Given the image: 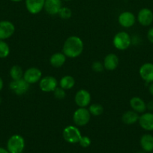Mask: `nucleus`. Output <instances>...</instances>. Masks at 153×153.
Here are the masks:
<instances>
[{
	"instance_id": "39",
	"label": "nucleus",
	"mask_w": 153,
	"mask_h": 153,
	"mask_svg": "<svg viewBox=\"0 0 153 153\" xmlns=\"http://www.w3.org/2000/svg\"><path fill=\"white\" fill-rule=\"evenodd\" d=\"M152 153H153V152H152Z\"/></svg>"
},
{
	"instance_id": "25",
	"label": "nucleus",
	"mask_w": 153,
	"mask_h": 153,
	"mask_svg": "<svg viewBox=\"0 0 153 153\" xmlns=\"http://www.w3.org/2000/svg\"><path fill=\"white\" fill-rule=\"evenodd\" d=\"M10 54V47L4 40H0V58H5Z\"/></svg>"
},
{
	"instance_id": "12",
	"label": "nucleus",
	"mask_w": 153,
	"mask_h": 153,
	"mask_svg": "<svg viewBox=\"0 0 153 153\" xmlns=\"http://www.w3.org/2000/svg\"><path fill=\"white\" fill-rule=\"evenodd\" d=\"M140 76L144 82L147 83L153 82V64L152 63H145L142 64L139 70Z\"/></svg>"
},
{
	"instance_id": "24",
	"label": "nucleus",
	"mask_w": 153,
	"mask_h": 153,
	"mask_svg": "<svg viewBox=\"0 0 153 153\" xmlns=\"http://www.w3.org/2000/svg\"><path fill=\"white\" fill-rule=\"evenodd\" d=\"M88 111L90 112L91 115H93V116H100L103 114L104 108L100 104L94 103L88 107Z\"/></svg>"
},
{
	"instance_id": "13",
	"label": "nucleus",
	"mask_w": 153,
	"mask_h": 153,
	"mask_svg": "<svg viewBox=\"0 0 153 153\" xmlns=\"http://www.w3.org/2000/svg\"><path fill=\"white\" fill-rule=\"evenodd\" d=\"M118 23L124 28H130L136 22V16L130 11H124L118 17Z\"/></svg>"
},
{
	"instance_id": "36",
	"label": "nucleus",
	"mask_w": 153,
	"mask_h": 153,
	"mask_svg": "<svg viewBox=\"0 0 153 153\" xmlns=\"http://www.w3.org/2000/svg\"><path fill=\"white\" fill-rule=\"evenodd\" d=\"M137 153H146V152L144 150L143 151H139Z\"/></svg>"
},
{
	"instance_id": "34",
	"label": "nucleus",
	"mask_w": 153,
	"mask_h": 153,
	"mask_svg": "<svg viewBox=\"0 0 153 153\" xmlns=\"http://www.w3.org/2000/svg\"><path fill=\"white\" fill-rule=\"evenodd\" d=\"M0 153H10L8 151V149H4V148L0 147Z\"/></svg>"
},
{
	"instance_id": "9",
	"label": "nucleus",
	"mask_w": 153,
	"mask_h": 153,
	"mask_svg": "<svg viewBox=\"0 0 153 153\" xmlns=\"http://www.w3.org/2000/svg\"><path fill=\"white\" fill-rule=\"evenodd\" d=\"M74 102L79 108H86L91 102V94L85 89H80L76 93Z\"/></svg>"
},
{
	"instance_id": "3",
	"label": "nucleus",
	"mask_w": 153,
	"mask_h": 153,
	"mask_svg": "<svg viewBox=\"0 0 153 153\" xmlns=\"http://www.w3.org/2000/svg\"><path fill=\"white\" fill-rule=\"evenodd\" d=\"M25 147V140L20 134H14L8 139L7 149L10 153H20Z\"/></svg>"
},
{
	"instance_id": "38",
	"label": "nucleus",
	"mask_w": 153,
	"mask_h": 153,
	"mask_svg": "<svg viewBox=\"0 0 153 153\" xmlns=\"http://www.w3.org/2000/svg\"><path fill=\"white\" fill-rule=\"evenodd\" d=\"M20 153H23V152H20Z\"/></svg>"
},
{
	"instance_id": "17",
	"label": "nucleus",
	"mask_w": 153,
	"mask_h": 153,
	"mask_svg": "<svg viewBox=\"0 0 153 153\" xmlns=\"http://www.w3.org/2000/svg\"><path fill=\"white\" fill-rule=\"evenodd\" d=\"M118 63H119V60H118V56L116 54L110 53L105 56L103 64L105 70L112 71L118 67Z\"/></svg>"
},
{
	"instance_id": "16",
	"label": "nucleus",
	"mask_w": 153,
	"mask_h": 153,
	"mask_svg": "<svg viewBox=\"0 0 153 153\" xmlns=\"http://www.w3.org/2000/svg\"><path fill=\"white\" fill-rule=\"evenodd\" d=\"M45 0H26V7L32 14H38L44 7Z\"/></svg>"
},
{
	"instance_id": "4",
	"label": "nucleus",
	"mask_w": 153,
	"mask_h": 153,
	"mask_svg": "<svg viewBox=\"0 0 153 153\" xmlns=\"http://www.w3.org/2000/svg\"><path fill=\"white\" fill-rule=\"evenodd\" d=\"M91 119V114L86 108H79L73 114V121L77 126H84L87 125Z\"/></svg>"
},
{
	"instance_id": "10",
	"label": "nucleus",
	"mask_w": 153,
	"mask_h": 153,
	"mask_svg": "<svg viewBox=\"0 0 153 153\" xmlns=\"http://www.w3.org/2000/svg\"><path fill=\"white\" fill-rule=\"evenodd\" d=\"M15 26L10 21H0V40H4L9 38L14 34Z\"/></svg>"
},
{
	"instance_id": "33",
	"label": "nucleus",
	"mask_w": 153,
	"mask_h": 153,
	"mask_svg": "<svg viewBox=\"0 0 153 153\" xmlns=\"http://www.w3.org/2000/svg\"><path fill=\"white\" fill-rule=\"evenodd\" d=\"M3 85H4V82H3L2 79V78L0 77V91H1L2 90Z\"/></svg>"
},
{
	"instance_id": "23",
	"label": "nucleus",
	"mask_w": 153,
	"mask_h": 153,
	"mask_svg": "<svg viewBox=\"0 0 153 153\" xmlns=\"http://www.w3.org/2000/svg\"><path fill=\"white\" fill-rule=\"evenodd\" d=\"M23 73L22 67H20L19 65L13 66L10 70V76L12 80H17V79H22Z\"/></svg>"
},
{
	"instance_id": "27",
	"label": "nucleus",
	"mask_w": 153,
	"mask_h": 153,
	"mask_svg": "<svg viewBox=\"0 0 153 153\" xmlns=\"http://www.w3.org/2000/svg\"><path fill=\"white\" fill-rule=\"evenodd\" d=\"M53 95L56 99L58 100H62L63 99L65 98L66 94H65V90L62 88L61 87H57L53 91Z\"/></svg>"
},
{
	"instance_id": "31",
	"label": "nucleus",
	"mask_w": 153,
	"mask_h": 153,
	"mask_svg": "<svg viewBox=\"0 0 153 153\" xmlns=\"http://www.w3.org/2000/svg\"><path fill=\"white\" fill-rule=\"evenodd\" d=\"M146 108L149 111H153V100L148 102L146 104Z\"/></svg>"
},
{
	"instance_id": "18",
	"label": "nucleus",
	"mask_w": 153,
	"mask_h": 153,
	"mask_svg": "<svg viewBox=\"0 0 153 153\" xmlns=\"http://www.w3.org/2000/svg\"><path fill=\"white\" fill-rule=\"evenodd\" d=\"M130 106L132 110L137 112L138 114H142L146 111V104L143 100L138 97H132L130 100Z\"/></svg>"
},
{
	"instance_id": "22",
	"label": "nucleus",
	"mask_w": 153,
	"mask_h": 153,
	"mask_svg": "<svg viewBox=\"0 0 153 153\" xmlns=\"http://www.w3.org/2000/svg\"><path fill=\"white\" fill-rule=\"evenodd\" d=\"M75 85V79L71 76H64L60 79L59 86L64 90L72 89Z\"/></svg>"
},
{
	"instance_id": "8",
	"label": "nucleus",
	"mask_w": 153,
	"mask_h": 153,
	"mask_svg": "<svg viewBox=\"0 0 153 153\" xmlns=\"http://www.w3.org/2000/svg\"><path fill=\"white\" fill-rule=\"evenodd\" d=\"M22 78L29 85H32L39 82L42 78V73L37 67H30L24 72Z\"/></svg>"
},
{
	"instance_id": "1",
	"label": "nucleus",
	"mask_w": 153,
	"mask_h": 153,
	"mask_svg": "<svg viewBox=\"0 0 153 153\" xmlns=\"http://www.w3.org/2000/svg\"><path fill=\"white\" fill-rule=\"evenodd\" d=\"M83 48L84 44L81 38L76 36H70L66 39L63 44L62 52L68 58H75L82 54Z\"/></svg>"
},
{
	"instance_id": "20",
	"label": "nucleus",
	"mask_w": 153,
	"mask_h": 153,
	"mask_svg": "<svg viewBox=\"0 0 153 153\" xmlns=\"http://www.w3.org/2000/svg\"><path fill=\"white\" fill-rule=\"evenodd\" d=\"M67 57L63 52H56L51 55L50 58V63L54 67H61L64 64Z\"/></svg>"
},
{
	"instance_id": "6",
	"label": "nucleus",
	"mask_w": 153,
	"mask_h": 153,
	"mask_svg": "<svg viewBox=\"0 0 153 153\" xmlns=\"http://www.w3.org/2000/svg\"><path fill=\"white\" fill-rule=\"evenodd\" d=\"M58 81L52 76H44L39 81V87L43 92H53L54 90L58 87Z\"/></svg>"
},
{
	"instance_id": "19",
	"label": "nucleus",
	"mask_w": 153,
	"mask_h": 153,
	"mask_svg": "<svg viewBox=\"0 0 153 153\" xmlns=\"http://www.w3.org/2000/svg\"><path fill=\"white\" fill-rule=\"evenodd\" d=\"M139 114L134 111H127L122 116V120L126 125H133L139 120Z\"/></svg>"
},
{
	"instance_id": "2",
	"label": "nucleus",
	"mask_w": 153,
	"mask_h": 153,
	"mask_svg": "<svg viewBox=\"0 0 153 153\" xmlns=\"http://www.w3.org/2000/svg\"><path fill=\"white\" fill-rule=\"evenodd\" d=\"M112 43L116 49L118 50H125L130 47L131 44V38L128 33L125 31H119L114 36Z\"/></svg>"
},
{
	"instance_id": "37",
	"label": "nucleus",
	"mask_w": 153,
	"mask_h": 153,
	"mask_svg": "<svg viewBox=\"0 0 153 153\" xmlns=\"http://www.w3.org/2000/svg\"><path fill=\"white\" fill-rule=\"evenodd\" d=\"M63 1H71V0H63Z\"/></svg>"
},
{
	"instance_id": "29",
	"label": "nucleus",
	"mask_w": 153,
	"mask_h": 153,
	"mask_svg": "<svg viewBox=\"0 0 153 153\" xmlns=\"http://www.w3.org/2000/svg\"><path fill=\"white\" fill-rule=\"evenodd\" d=\"M80 145L83 148H87L91 144V140L87 136H82L79 141Z\"/></svg>"
},
{
	"instance_id": "7",
	"label": "nucleus",
	"mask_w": 153,
	"mask_h": 153,
	"mask_svg": "<svg viewBox=\"0 0 153 153\" xmlns=\"http://www.w3.org/2000/svg\"><path fill=\"white\" fill-rule=\"evenodd\" d=\"M29 84L22 79L17 80H12L9 85V88L16 95L21 96L27 93L29 89Z\"/></svg>"
},
{
	"instance_id": "26",
	"label": "nucleus",
	"mask_w": 153,
	"mask_h": 153,
	"mask_svg": "<svg viewBox=\"0 0 153 153\" xmlns=\"http://www.w3.org/2000/svg\"><path fill=\"white\" fill-rule=\"evenodd\" d=\"M58 15L60 18L63 19H68L71 17L72 12L69 7H62L61 9L58 11Z\"/></svg>"
},
{
	"instance_id": "21",
	"label": "nucleus",
	"mask_w": 153,
	"mask_h": 153,
	"mask_svg": "<svg viewBox=\"0 0 153 153\" xmlns=\"http://www.w3.org/2000/svg\"><path fill=\"white\" fill-rule=\"evenodd\" d=\"M140 146L142 150L146 152H150L153 151V136L149 134H146L141 137Z\"/></svg>"
},
{
	"instance_id": "15",
	"label": "nucleus",
	"mask_w": 153,
	"mask_h": 153,
	"mask_svg": "<svg viewBox=\"0 0 153 153\" xmlns=\"http://www.w3.org/2000/svg\"><path fill=\"white\" fill-rule=\"evenodd\" d=\"M62 7V0H45L44 9L49 15L55 16L58 14Z\"/></svg>"
},
{
	"instance_id": "5",
	"label": "nucleus",
	"mask_w": 153,
	"mask_h": 153,
	"mask_svg": "<svg viewBox=\"0 0 153 153\" xmlns=\"http://www.w3.org/2000/svg\"><path fill=\"white\" fill-rule=\"evenodd\" d=\"M62 136L64 140L69 143H79L82 137L79 128L74 126H68L65 127L63 130Z\"/></svg>"
},
{
	"instance_id": "35",
	"label": "nucleus",
	"mask_w": 153,
	"mask_h": 153,
	"mask_svg": "<svg viewBox=\"0 0 153 153\" xmlns=\"http://www.w3.org/2000/svg\"><path fill=\"white\" fill-rule=\"evenodd\" d=\"M10 1H14V2H20V1H22V0H10Z\"/></svg>"
},
{
	"instance_id": "14",
	"label": "nucleus",
	"mask_w": 153,
	"mask_h": 153,
	"mask_svg": "<svg viewBox=\"0 0 153 153\" xmlns=\"http://www.w3.org/2000/svg\"><path fill=\"white\" fill-rule=\"evenodd\" d=\"M138 122L142 129L148 131H153V113L144 112L140 116Z\"/></svg>"
},
{
	"instance_id": "28",
	"label": "nucleus",
	"mask_w": 153,
	"mask_h": 153,
	"mask_svg": "<svg viewBox=\"0 0 153 153\" xmlns=\"http://www.w3.org/2000/svg\"><path fill=\"white\" fill-rule=\"evenodd\" d=\"M92 69L93 71L96 73H101L104 70V64L100 61H94L92 64Z\"/></svg>"
},
{
	"instance_id": "32",
	"label": "nucleus",
	"mask_w": 153,
	"mask_h": 153,
	"mask_svg": "<svg viewBox=\"0 0 153 153\" xmlns=\"http://www.w3.org/2000/svg\"><path fill=\"white\" fill-rule=\"evenodd\" d=\"M148 92L152 96H153V82L150 83L149 87H148Z\"/></svg>"
},
{
	"instance_id": "11",
	"label": "nucleus",
	"mask_w": 153,
	"mask_h": 153,
	"mask_svg": "<svg viewBox=\"0 0 153 153\" xmlns=\"http://www.w3.org/2000/svg\"><path fill=\"white\" fill-rule=\"evenodd\" d=\"M137 21L142 26H148L153 22V12L147 7L142 8L138 12Z\"/></svg>"
},
{
	"instance_id": "30",
	"label": "nucleus",
	"mask_w": 153,
	"mask_h": 153,
	"mask_svg": "<svg viewBox=\"0 0 153 153\" xmlns=\"http://www.w3.org/2000/svg\"><path fill=\"white\" fill-rule=\"evenodd\" d=\"M147 38L150 43H153V27L148 29V32H147Z\"/></svg>"
}]
</instances>
